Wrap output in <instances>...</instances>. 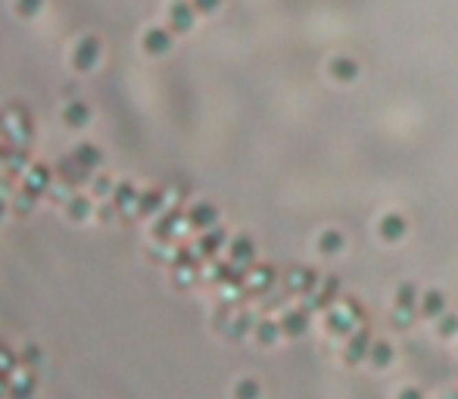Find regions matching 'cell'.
Listing matches in <instances>:
<instances>
[{"mask_svg": "<svg viewBox=\"0 0 458 399\" xmlns=\"http://www.w3.org/2000/svg\"><path fill=\"white\" fill-rule=\"evenodd\" d=\"M97 60H100V41H97L94 34L78 38V44L72 47V66L78 72H88V69H94Z\"/></svg>", "mask_w": 458, "mask_h": 399, "instance_id": "obj_1", "label": "cell"}, {"mask_svg": "<svg viewBox=\"0 0 458 399\" xmlns=\"http://www.w3.org/2000/svg\"><path fill=\"white\" fill-rule=\"evenodd\" d=\"M50 184H54V172L47 169V166H32V169L25 172V178H22V190L32 196H41L44 190H50Z\"/></svg>", "mask_w": 458, "mask_h": 399, "instance_id": "obj_2", "label": "cell"}, {"mask_svg": "<svg viewBox=\"0 0 458 399\" xmlns=\"http://www.w3.org/2000/svg\"><path fill=\"white\" fill-rule=\"evenodd\" d=\"M56 172H60V181H66V184H84V181H91V172L84 169L78 159H75V153L72 156H60Z\"/></svg>", "mask_w": 458, "mask_h": 399, "instance_id": "obj_3", "label": "cell"}, {"mask_svg": "<svg viewBox=\"0 0 458 399\" xmlns=\"http://www.w3.org/2000/svg\"><path fill=\"white\" fill-rule=\"evenodd\" d=\"M66 216L75 218V222H84V218L94 216V200L84 194H72L69 196V203H66Z\"/></svg>", "mask_w": 458, "mask_h": 399, "instance_id": "obj_4", "label": "cell"}, {"mask_svg": "<svg viewBox=\"0 0 458 399\" xmlns=\"http://www.w3.org/2000/svg\"><path fill=\"white\" fill-rule=\"evenodd\" d=\"M34 387H38V380H34L32 372L16 374V378L10 380V399H32L34 396Z\"/></svg>", "mask_w": 458, "mask_h": 399, "instance_id": "obj_5", "label": "cell"}, {"mask_svg": "<svg viewBox=\"0 0 458 399\" xmlns=\"http://www.w3.org/2000/svg\"><path fill=\"white\" fill-rule=\"evenodd\" d=\"M75 159H78V163L84 166V169H88V172H94L97 166L103 163V153H100V147H97V144H91V141H81L78 147H75Z\"/></svg>", "mask_w": 458, "mask_h": 399, "instance_id": "obj_6", "label": "cell"}, {"mask_svg": "<svg viewBox=\"0 0 458 399\" xmlns=\"http://www.w3.org/2000/svg\"><path fill=\"white\" fill-rule=\"evenodd\" d=\"M62 119H66V125H72V128H81V125L91 119V109L84 100H69L66 109H62Z\"/></svg>", "mask_w": 458, "mask_h": 399, "instance_id": "obj_7", "label": "cell"}, {"mask_svg": "<svg viewBox=\"0 0 458 399\" xmlns=\"http://www.w3.org/2000/svg\"><path fill=\"white\" fill-rule=\"evenodd\" d=\"M169 47H172V34L165 28H150L144 34V50H150V54H165Z\"/></svg>", "mask_w": 458, "mask_h": 399, "instance_id": "obj_8", "label": "cell"}, {"mask_svg": "<svg viewBox=\"0 0 458 399\" xmlns=\"http://www.w3.org/2000/svg\"><path fill=\"white\" fill-rule=\"evenodd\" d=\"M137 203V190H135V184L131 181H119L113 187V206L115 209H131V206Z\"/></svg>", "mask_w": 458, "mask_h": 399, "instance_id": "obj_9", "label": "cell"}, {"mask_svg": "<svg viewBox=\"0 0 458 399\" xmlns=\"http://www.w3.org/2000/svg\"><path fill=\"white\" fill-rule=\"evenodd\" d=\"M169 19H172V25H175V28H187L190 22H194V7L184 3V0H178V3H172Z\"/></svg>", "mask_w": 458, "mask_h": 399, "instance_id": "obj_10", "label": "cell"}, {"mask_svg": "<svg viewBox=\"0 0 458 399\" xmlns=\"http://www.w3.org/2000/svg\"><path fill=\"white\" fill-rule=\"evenodd\" d=\"M137 212H141V216H153L156 209H159L162 206V194L159 190H144V194H137Z\"/></svg>", "mask_w": 458, "mask_h": 399, "instance_id": "obj_11", "label": "cell"}, {"mask_svg": "<svg viewBox=\"0 0 458 399\" xmlns=\"http://www.w3.org/2000/svg\"><path fill=\"white\" fill-rule=\"evenodd\" d=\"M190 222L200 225V228H206V225L216 222V209H212V206H206V203L194 206V209H190Z\"/></svg>", "mask_w": 458, "mask_h": 399, "instance_id": "obj_12", "label": "cell"}, {"mask_svg": "<svg viewBox=\"0 0 458 399\" xmlns=\"http://www.w3.org/2000/svg\"><path fill=\"white\" fill-rule=\"evenodd\" d=\"M22 362H25V365L28 368H38L41 365V362H44V356H41V350H38V346H34V343H28L25 346V350H22Z\"/></svg>", "mask_w": 458, "mask_h": 399, "instance_id": "obj_13", "label": "cell"}, {"mask_svg": "<svg viewBox=\"0 0 458 399\" xmlns=\"http://www.w3.org/2000/svg\"><path fill=\"white\" fill-rule=\"evenodd\" d=\"M175 222H178L175 212H172V216H162L159 225H156V237H162V240H165V237H172V231H175Z\"/></svg>", "mask_w": 458, "mask_h": 399, "instance_id": "obj_14", "label": "cell"}, {"mask_svg": "<svg viewBox=\"0 0 458 399\" xmlns=\"http://www.w3.org/2000/svg\"><path fill=\"white\" fill-rule=\"evenodd\" d=\"M41 7H44V0H16V10H19L22 16H34Z\"/></svg>", "mask_w": 458, "mask_h": 399, "instance_id": "obj_15", "label": "cell"}, {"mask_svg": "<svg viewBox=\"0 0 458 399\" xmlns=\"http://www.w3.org/2000/svg\"><path fill=\"white\" fill-rule=\"evenodd\" d=\"M32 209H34V196L19 190V194H16V212H32Z\"/></svg>", "mask_w": 458, "mask_h": 399, "instance_id": "obj_16", "label": "cell"}, {"mask_svg": "<svg viewBox=\"0 0 458 399\" xmlns=\"http://www.w3.org/2000/svg\"><path fill=\"white\" fill-rule=\"evenodd\" d=\"M113 187H115V184L109 181L106 175H97L94 178V194H113Z\"/></svg>", "mask_w": 458, "mask_h": 399, "instance_id": "obj_17", "label": "cell"}, {"mask_svg": "<svg viewBox=\"0 0 458 399\" xmlns=\"http://www.w3.org/2000/svg\"><path fill=\"white\" fill-rule=\"evenodd\" d=\"M237 396H240V399H253V396H256V384H249V380H247V384H240V387H237Z\"/></svg>", "mask_w": 458, "mask_h": 399, "instance_id": "obj_18", "label": "cell"}, {"mask_svg": "<svg viewBox=\"0 0 458 399\" xmlns=\"http://www.w3.org/2000/svg\"><path fill=\"white\" fill-rule=\"evenodd\" d=\"M194 7H200V10H212V7H216V0H194Z\"/></svg>", "mask_w": 458, "mask_h": 399, "instance_id": "obj_19", "label": "cell"}, {"mask_svg": "<svg viewBox=\"0 0 458 399\" xmlns=\"http://www.w3.org/2000/svg\"><path fill=\"white\" fill-rule=\"evenodd\" d=\"M7 216V200H3V196H0V218Z\"/></svg>", "mask_w": 458, "mask_h": 399, "instance_id": "obj_20", "label": "cell"}]
</instances>
